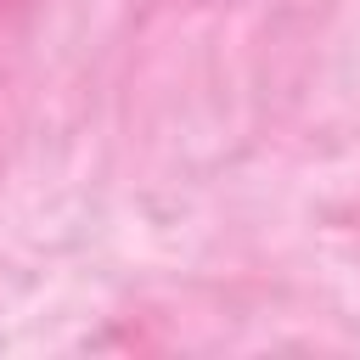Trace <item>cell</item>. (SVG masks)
Listing matches in <instances>:
<instances>
[{
	"instance_id": "cell-1",
	"label": "cell",
	"mask_w": 360,
	"mask_h": 360,
	"mask_svg": "<svg viewBox=\"0 0 360 360\" xmlns=\"http://www.w3.org/2000/svg\"><path fill=\"white\" fill-rule=\"evenodd\" d=\"M11 6H17V0H0V17H6V11H11Z\"/></svg>"
}]
</instances>
